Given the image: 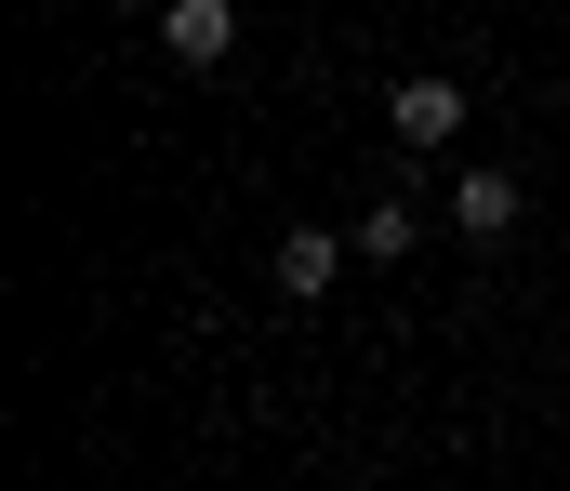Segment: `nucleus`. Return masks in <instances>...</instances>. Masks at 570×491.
I'll return each mask as SVG.
<instances>
[{
  "instance_id": "obj_1",
  "label": "nucleus",
  "mask_w": 570,
  "mask_h": 491,
  "mask_svg": "<svg viewBox=\"0 0 570 491\" xmlns=\"http://www.w3.org/2000/svg\"><path fill=\"white\" fill-rule=\"evenodd\" d=\"M159 53H173L186 80H213V67L239 53V0H173V13H159Z\"/></svg>"
},
{
  "instance_id": "obj_2",
  "label": "nucleus",
  "mask_w": 570,
  "mask_h": 491,
  "mask_svg": "<svg viewBox=\"0 0 570 491\" xmlns=\"http://www.w3.org/2000/svg\"><path fill=\"white\" fill-rule=\"evenodd\" d=\"M385 134H399V147H451V134H464V80H385Z\"/></svg>"
},
{
  "instance_id": "obj_3",
  "label": "nucleus",
  "mask_w": 570,
  "mask_h": 491,
  "mask_svg": "<svg viewBox=\"0 0 570 491\" xmlns=\"http://www.w3.org/2000/svg\"><path fill=\"white\" fill-rule=\"evenodd\" d=\"M345 253H358V239H332V226H292L279 253H266V279H279V306H318V293L345 279Z\"/></svg>"
},
{
  "instance_id": "obj_4",
  "label": "nucleus",
  "mask_w": 570,
  "mask_h": 491,
  "mask_svg": "<svg viewBox=\"0 0 570 491\" xmlns=\"http://www.w3.org/2000/svg\"><path fill=\"white\" fill-rule=\"evenodd\" d=\"M451 226H464V239H504V226H518V173H504V160H478L464 186H451Z\"/></svg>"
},
{
  "instance_id": "obj_5",
  "label": "nucleus",
  "mask_w": 570,
  "mask_h": 491,
  "mask_svg": "<svg viewBox=\"0 0 570 491\" xmlns=\"http://www.w3.org/2000/svg\"><path fill=\"white\" fill-rule=\"evenodd\" d=\"M358 253L399 266V253H412V199H372V213H358Z\"/></svg>"
},
{
  "instance_id": "obj_6",
  "label": "nucleus",
  "mask_w": 570,
  "mask_h": 491,
  "mask_svg": "<svg viewBox=\"0 0 570 491\" xmlns=\"http://www.w3.org/2000/svg\"><path fill=\"white\" fill-rule=\"evenodd\" d=\"M120 13H173V0H120Z\"/></svg>"
}]
</instances>
